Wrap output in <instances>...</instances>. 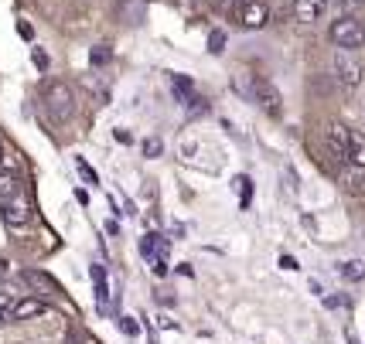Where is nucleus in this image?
<instances>
[{
    "instance_id": "f257e3e1",
    "label": "nucleus",
    "mask_w": 365,
    "mask_h": 344,
    "mask_svg": "<svg viewBox=\"0 0 365 344\" xmlns=\"http://www.w3.org/2000/svg\"><path fill=\"white\" fill-rule=\"evenodd\" d=\"M41 99H45V110H48V116H51L55 123L72 120V113H76V93H72L65 82H48Z\"/></svg>"
},
{
    "instance_id": "f03ea898",
    "label": "nucleus",
    "mask_w": 365,
    "mask_h": 344,
    "mask_svg": "<svg viewBox=\"0 0 365 344\" xmlns=\"http://www.w3.org/2000/svg\"><path fill=\"white\" fill-rule=\"evenodd\" d=\"M328 34H331L334 45H338V48H349V51H355V48L365 45V28H362V21H355L351 14L338 17Z\"/></svg>"
},
{
    "instance_id": "7ed1b4c3",
    "label": "nucleus",
    "mask_w": 365,
    "mask_h": 344,
    "mask_svg": "<svg viewBox=\"0 0 365 344\" xmlns=\"http://www.w3.org/2000/svg\"><path fill=\"white\" fill-rule=\"evenodd\" d=\"M334 75H338L341 85L355 89L362 82V62H359V55L349 51V48H338V55H334Z\"/></svg>"
},
{
    "instance_id": "20e7f679",
    "label": "nucleus",
    "mask_w": 365,
    "mask_h": 344,
    "mask_svg": "<svg viewBox=\"0 0 365 344\" xmlns=\"http://www.w3.org/2000/svg\"><path fill=\"white\" fill-rule=\"evenodd\" d=\"M236 17H239V24L242 28H263L267 21H270V7L263 4V0H239V7H236Z\"/></svg>"
},
{
    "instance_id": "39448f33",
    "label": "nucleus",
    "mask_w": 365,
    "mask_h": 344,
    "mask_svg": "<svg viewBox=\"0 0 365 344\" xmlns=\"http://www.w3.org/2000/svg\"><path fill=\"white\" fill-rule=\"evenodd\" d=\"M21 280H24V286H31L34 293H41V297H58V283L51 280L48 273H41V269H24Z\"/></svg>"
},
{
    "instance_id": "423d86ee",
    "label": "nucleus",
    "mask_w": 365,
    "mask_h": 344,
    "mask_svg": "<svg viewBox=\"0 0 365 344\" xmlns=\"http://www.w3.org/2000/svg\"><path fill=\"white\" fill-rule=\"evenodd\" d=\"M48 303L38 297H24L17 300V303H11V313H14V320H31V317H38V313H45Z\"/></svg>"
},
{
    "instance_id": "0eeeda50",
    "label": "nucleus",
    "mask_w": 365,
    "mask_h": 344,
    "mask_svg": "<svg viewBox=\"0 0 365 344\" xmlns=\"http://www.w3.org/2000/svg\"><path fill=\"white\" fill-rule=\"evenodd\" d=\"M256 99H259V106H263L267 113H273V116H277V113H280V106H284V103H280V93L273 89L270 82H263V78L256 82Z\"/></svg>"
},
{
    "instance_id": "6e6552de",
    "label": "nucleus",
    "mask_w": 365,
    "mask_h": 344,
    "mask_svg": "<svg viewBox=\"0 0 365 344\" xmlns=\"http://www.w3.org/2000/svg\"><path fill=\"white\" fill-rule=\"evenodd\" d=\"M328 147L334 150V157L345 160V154H349V126H341V123L328 126Z\"/></svg>"
},
{
    "instance_id": "1a4fd4ad",
    "label": "nucleus",
    "mask_w": 365,
    "mask_h": 344,
    "mask_svg": "<svg viewBox=\"0 0 365 344\" xmlns=\"http://www.w3.org/2000/svg\"><path fill=\"white\" fill-rule=\"evenodd\" d=\"M345 160L355 164V167H365V137L359 130H349V154H345Z\"/></svg>"
},
{
    "instance_id": "9d476101",
    "label": "nucleus",
    "mask_w": 365,
    "mask_h": 344,
    "mask_svg": "<svg viewBox=\"0 0 365 344\" xmlns=\"http://www.w3.org/2000/svg\"><path fill=\"white\" fill-rule=\"evenodd\" d=\"M21 177H14L11 171H0V202H14L21 198Z\"/></svg>"
},
{
    "instance_id": "9b49d317",
    "label": "nucleus",
    "mask_w": 365,
    "mask_h": 344,
    "mask_svg": "<svg viewBox=\"0 0 365 344\" xmlns=\"http://www.w3.org/2000/svg\"><path fill=\"white\" fill-rule=\"evenodd\" d=\"M328 7V0H297V17L301 21H318Z\"/></svg>"
},
{
    "instance_id": "f8f14e48",
    "label": "nucleus",
    "mask_w": 365,
    "mask_h": 344,
    "mask_svg": "<svg viewBox=\"0 0 365 344\" xmlns=\"http://www.w3.org/2000/svg\"><path fill=\"white\" fill-rule=\"evenodd\" d=\"M140 252L143 256H158V259H164V252H168V242L160 239V235H143V242H140Z\"/></svg>"
},
{
    "instance_id": "ddd939ff",
    "label": "nucleus",
    "mask_w": 365,
    "mask_h": 344,
    "mask_svg": "<svg viewBox=\"0 0 365 344\" xmlns=\"http://www.w3.org/2000/svg\"><path fill=\"white\" fill-rule=\"evenodd\" d=\"M4 219L11 221V225H24V221L31 219V212H28V204H24V202H21V204L7 202V204H4Z\"/></svg>"
},
{
    "instance_id": "4468645a",
    "label": "nucleus",
    "mask_w": 365,
    "mask_h": 344,
    "mask_svg": "<svg viewBox=\"0 0 365 344\" xmlns=\"http://www.w3.org/2000/svg\"><path fill=\"white\" fill-rule=\"evenodd\" d=\"M93 283H96V300H99V311H106V297H110V290H106V273H103V266H93Z\"/></svg>"
},
{
    "instance_id": "2eb2a0df",
    "label": "nucleus",
    "mask_w": 365,
    "mask_h": 344,
    "mask_svg": "<svg viewBox=\"0 0 365 344\" xmlns=\"http://www.w3.org/2000/svg\"><path fill=\"white\" fill-rule=\"evenodd\" d=\"M341 276L351 280V283H359V280H365V266L362 263H355V259H351V263H341Z\"/></svg>"
},
{
    "instance_id": "dca6fc26",
    "label": "nucleus",
    "mask_w": 365,
    "mask_h": 344,
    "mask_svg": "<svg viewBox=\"0 0 365 344\" xmlns=\"http://www.w3.org/2000/svg\"><path fill=\"white\" fill-rule=\"evenodd\" d=\"M236 191H239V202H242V208L250 204V198H253V181L250 177H236Z\"/></svg>"
},
{
    "instance_id": "f3484780",
    "label": "nucleus",
    "mask_w": 365,
    "mask_h": 344,
    "mask_svg": "<svg viewBox=\"0 0 365 344\" xmlns=\"http://www.w3.org/2000/svg\"><path fill=\"white\" fill-rule=\"evenodd\" d=\"M175 93H178V99H185V103H188V95H191V78L175 75Z\"/></svg>"
},
{
    "instance_id": "a211bd4d",
    "label": "nucleus",
    "mask_w": 365,
    "mask_h": 344,
    "mask_svg": "<svg viewBox=\"0 0 365 344\" xmlns=\"http://www.w3.org/2000/svg\"><path fill=\"white\" fill-rule=\"evenodd\" d=\"M222 45H225V31H212V34H208V51H215V55H219V51H222Z\"/></svg>"
},
{
    "instance_id": "6ab92c4d",
    "label": "nucleus",
    "mask_w": 365,
    "mask_h": 344,
    "mask_svg": "<svg viewBox=\"0 0 365 344\" xmlns=\"http://www.w3.org/2000/svg\"><path fill=\"white\" fill-rule=\"evenodd\" d=\"M110 62V45H96L93 48V65H106Z\"/></svg>"
},
{
    "instance_id": "aec40b11",
    "label": "nucleus",
    "mask_w": 365,
    "mask_h": 344,
    "mask_svg": "<svg viewBox=\"0 0 365 344\" xmlns=\"http://www.w3.org/2000/svg\"><path fill=\"white\" fill-rule=\"evenodd\" d=\"M76 167H79V174H82V177H86V181H89V184H96V181H99V177H96V171H93V167H89V164H86V160H79Z\"/></svg>"
},
{
    "instance_id": "412c9836",
    "label": "nucleus",
    "mask_w": 365,
    "mask_h": 344,
    "mask_svg": "<svg viewBox=\"0 0 365 344\" xmlns=\"http://www.w3.org/2000/svg\"><path fill=\"white\" fill-rule=\"evenodd\" d=\"M14 320V313H11V303H0V328L4 324H11Z\"/></svg>"
},
{
    "instance_id": "4be33fe9",
    "label": "nucleus",
    "mask_w": 365,
    "mask_h": 344,
    "mask_svg": "<svg viewBox=\"0 0 365 344\" xmlns=\"http://www.w3.org/2000/svg\"><path fill=\"white\" fill-rule=\"evenodd\" d=\"M120 328H123V334H137V320H133V317H123V320H120Z\"/></svg>"
},
{
    "instance_id": "5701e85b",
    "label": "nucleus",
    "mask_w": 365,
    "mask_h": 344,
    "mask_svg": "<svg viewBox=\"0 0 365 344\" xmlns=\"http://www.w3.org/2000/svg\"><path fill=\"white\" fill-rule=\"evenodd\" d=\"M143 154H147V157H158L160 154V140H147V143H143Z\"/></svg>"
},
{
    "instance_id": "b1692460",
    "label": "nucleus",
    "mask_w": 365,
    "mask_h": 344,
    "mask_svg": "<svg viewBox=\"0 0 365 344\" xmlns=\"http://www.w3.org/2000/svg\"><path fill=\"white\" fill-rule=\"evenodd\" d=\"M338 4H341L345 11H359V7H362L365 0H338Z\"/></svg>"
},
{
    "instance_id": "393cba45",
    "label": "nucleus",
    "mask_w": 365,
    "mask_h": 344,
    "mask_svg": "<svg viewBox=\"0 0 365 344\" xmlns=\"http://www.w3.org/2000/svg\"><path fill=\"white\" fill-rule=\"evenodd\" d=\"M34 65H41V68L48 65V55H45V51H34Z\"/></svg>"
},
{
    "instance_id": "a878e982",
    "label": "nucleus",
    "mask_w": 365,
    "mask_h": 344,
    "mask_svg": "<svg viewBox=\"0 0 365 344\" xmlns=\"http://www.w3.org/2000/svg\"><path fill=\"white\" fill-rule=\"evenodd\" d=\"M280 266H284V269H297V263H294L290 256H284V259H280Z\"/></svg>"
},
{
    "instance_id": "bb28decb",
    "label": "nucleus",
    "mask_w": 365,
    "mask_h": 344,
    "mask_svg": "<svg viewBox=\"0 0 365 344\" xmlns=\"http://www.w3.org/2000/svg\"><path fill=\"white\" fill-rule=\"evenodd\" d=\"M205 4H208V7H215V11H222V7L229 4V0H205Z\"/></svg>"
},
{
    "instance_id": "cd10ccee",
    "label": "nucleus",
    "mask_w": 365,
    "mask_h": 344,
    "mask_svg": "<svg viewBox=\"0 0 365 344\" xmlns=\"http://www.w3.org/2000/svg\"><path fill=\"white\" fill-rule=\"evenodd\" d=\"M0 276H7V263L4 259H0Z\"/></svg>"
},
{
    "instance_id": "c85d7f7f",
    "label": "nucleus",
    "mask_w": 365,
    "mask_h": 344,
    "mask_svg": "<svg viewBox=\"0 0 365 344\" xmlns=\"http://www.w3.org/2000/svg\"><path fill=\"white\" fill-rule=\"evenodd\" d=\"M0 160H4V150H0Z\"/></svg>"
}]
</instances>
